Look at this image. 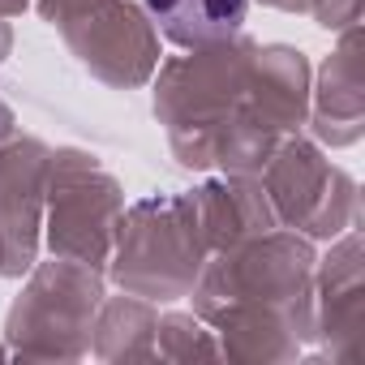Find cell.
<instances>
[{
  "label": "cell",
  "instance_id": "obj_1",
  "mask_svg": "<svg viewBox=\"0 0 365 365\" xmlns=\"http://www.w3.org/2000/svg\"><path fill=\"white\" fill-rule=\"evenodd\" d=\"M146 9L172 43L207 48L241 31L250 0H146Z\"/></svg>",
  "mask_w": 365,
  "mask_h": 365
}]
</instances>
